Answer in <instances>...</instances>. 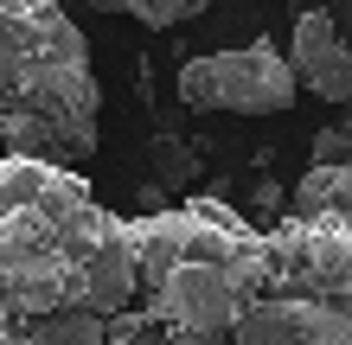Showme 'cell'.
Masks as SVG:
<instances>
[{"instance_id": "1", "label": "cell", "mask_w": 352, "mask_h": 345, "mask_svg": "<svg viewBox=\"0 0 352 345\" xmlns=\"http://www.w3.org/2000/svg\"><path fill=\"white\" fill-rule=\"evenodd\" d=\"M141 300L129 217L84 173L7 154L0 167V313H129Z\"/></svg>"}, {"instance_id": "2", "label": "cell", "mask_w": 352, "mask_h": 345, "mask_svg": "<svg viewBox=\"0 0 352 345\" xmlns=\"http://www.w3.org/2000/svg\"><path fill=\"white\" fill-rule=\"evenodd\" d=\"M129 237L141 269V313L154 326L237 333V320L269 281V230L237 217L224 198L129 217Z\"/></svg>"}, {"instance_id": "3", "label": "cell", "mask_w": 352, "mask_h": 345, "mask_svg": "<svg viewBox=\"0 0 352 345\" xmlns=\"http://www.w3.org/2000/svg\"><path fill=\"white\" fill-rule=\"evenodd\" d=\"M0 134L19 160L77 167L102 141L90 45L52 0H0Z\"/></svg>"}, {"instance_id": "4", "label": "cell", "mask_w": 352, "mask_h": 345, "mask_svg": "<svg viewBox=\"0 0 352 345\" xmlns=\"http://www.w3.org/2000/svg\"><path fill=\"white\" fill-rule=\"evenodd\" d=\"M295 90H301L295 58H282L269 38L179 64V103L205 115H282Z\"/></svg>"}, {"instance_id": "5", "label": "cell", "mask_w": 352, "mask_h": 345, "mask_svg": "<svg viewBox=\"0 0 352 345\" xmlns=\"http://www.w3.org/2000/svg\"><path fill=\"white\" fill-rule=\"evenodd\" d=\"M263 294L320 300V307L352 313V224H340V217H282V224H269Z\"/></svg>"}, {"instance_id": "6", "label": "cell", "mask_w": 352, "mask_h": 345, "mask_svg": "<svg viewBox=\"0 0 352 345\" xmlns=\"http://www.w3.org/2000/svg\"><path fill=\"white\" fill-rule=\"evenodd\" d=\"M237 345H352V313L320 307V300L256 294L237 320Z\"/></svg>"}, {"instance_id": "7", "label": "cell", "mask_w": 352, "mask_h": 345, "mask_svg": "<svg viewBox=\"0 0 352 345\" xmlns=\"http://www.w3.org/2000/svg\"><path fill=\"white\" fill-rule=\"evenodd\" d=\"M288 58H295V77L320 96V103L352 109V45L333 32V19H327L320 7H307L295 19V45H288Z\"/></svg>"}, {"instance_id": "8", "label": "cell", "mask_w": 352, "mask_h": 345, "mask_svg": "<svg viewBox=\"0 0 352 345\" xmlns=\"http://www.w3.org/2000/svg\"><path fill=\"white\" fill-rule=\"evenodd\" d=\"M0 345H109L102 313H0Z\"/></svg>"}, {"instance_id": "9", "label": "cell", "mask_w": 352, "mask_h": 345, "mask_svg": "<svg viewBox=\"0 0 352 345\" xmlns=\"http://www.w3.org/2000/svg\"><path fill=\"white\" fill-rule=\"evenodd\" d=\"M295 217H340V224H352V167H307L295 186Z\"/></svg>"}, {"instance_id": "10", "label": "cell", "mask_w": 352, "mask_h": 345, "mask_svg": "<svg viewBox=\"0 0 352 345\" xmlns=\"http://www.w3.org/2000/svg\"><path fill=\"white\" fill-rule=\"evenodd\" d=\"M90 7H102V13H129V19H141V26L167 32V26H186V19H199L212 0H90Z\"/></svg>"}, {"instance_id": "11", "label": "cell", "mask_w": 352, "mask_h": 345, "mask_svg": "<svg viewBox=\"0 0 352 345\" xmlns=\"http://www.w3.org/2000/svg\"><path fill=\"white\" fill-rule=\"evenodd\" d=\"M307 167H352V109H340L307 147Z\"/></svg>"}, {"instance_id": "12", "label": "cell", "mask_w": 352, "mask_h": 345, "mask_svg": "<svg viewBox=\"0 0 352 345\" xmlns=\"http://www.w3.org/2000/svg\"><path fill=\"white\" fill-rule=\"evenodd\" d=\"M250 205H256L263 217H276L282 205H295V192H282V186H276V179H256V192H250Z\"/></svg>"}, {"instance_id": "13", "label": "cell", "mask_w": 352, "mask_h": 345, "mask_svg": "<svg viewBox=\"0 0 352 345\" xmlns=\"http://www.w3.org/2000/svg\"><path fill=\"white\" fill-rule=\"evenodd\" d=\"M288 7H301V13H307V7H320V0H288Z\"/></svg>"}]
</instances>
